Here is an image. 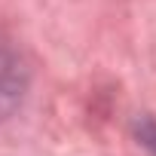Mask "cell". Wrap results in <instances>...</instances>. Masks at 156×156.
I'll list each match as a JSON object with an SVG mask.
<instances>
[{
	"label": "cell",
	"mask_w": 156,
	"mask_h": 156,
	"mask_svg": "<svg viewBox=\"0 0 156 156\" xmlns=\"http://www.w3.org/2000/svg\"><path fill=\"white\" fill-rule=\"evenodd\" d=\"M22 95V76H19V67L16 61H9L3 52H0V116H6L16 101Z\"/></svg>",
	"instance_id": "obj_1"
}]
</instances>
